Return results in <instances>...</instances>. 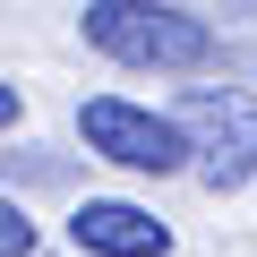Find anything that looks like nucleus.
<instances>
[{
    "label": "nucleus",
    "instance_id": "obj_1",
    "mask_svg": "<svg viewBox=\"0 0 257 257\" xmlns=\"http://www.w3.org/2000/svg\"><path fill=\"white\" fill-rule=\"evenodd\" d=\"M77 35L103 60H120V69H163V77H197V69H214L231 52L197 9H180V0H86Z\"/></svg>",
    "mask_w": 257,
    "mask_h": 257
},
{
    "label": "nucleus",
    "instance_id": "obj_2",
    "mask_svg": "<svg viewBox=\"0 0 257 257\" xmlns=\"http://www.w3.org/2000/svg\"><path fill=\"white\" fill-rule=\"evenodd\" d=\"M77 138L94 163L111 172H138V180H163V172H189V128L172 111H146V103H128V94H86L77 103Z\"/></svg>",
    "mask_w": 257,
    "mask_h": 257
},
{
    "label": "nucleus",
    "instance_id": "obj_3",
    "mask_svg": "<svg viewBox=\"0 0 257 257\" xmlns=\"http://www.w3.org/2000/svg\"><path fill=\"white\" fill-rule=\"evenodd\" d=\"M172 120L189 128L206 189H248L257 180V86H180Z\"/></svg>",
    "mask_w": 257,
    "mask_h": 257
},
{
    "label": "nucleus",
    "instance_id": "obj_4",
    "mask_svg": "<svg viewBox=\"0 0 257 257\" xmlns=\"http://www.w3.org/2000/svg\"><path fill=\"white\" fill-rule=\"evenodd\" d=\"M69 240L86 257H172V223H155V206L128 197H86L69 214Z\"/></svg>",
    "mask_w": 257,
    "mask_h": 257
},
{
    "label": "nucleus",
    "instance_id": "obj_5",
    "mask_svg": "<svg viewBox=\"0 0 257 257\" xmlns=\"http://www.w3.org/2000/svg\"><path fill=\"white\" fill-rule=\"evenodd\" d=\"M0 257H35V214L9 197V206H0Z\"/></svg>",
    "mask_w": 257,
    "mask_h": 257
},
{
    "label": "nucleus",
    "instance_id": "obj_6",
    "mask_svg": "<svg viewBox=\"0 0 257 257\" xmlns=\"http://www.w3.org/2000/svg\"><path fill=\"white\" fill-rule=\"evenodd\" d=\"M223 69H231V77H248V86H257V43H231V52H223Z\"/></svg>",
    "mask_w": 257,
    "mask_h": 257
},
{
    "label": "nucleus",
    "instance_id": "obj_7",
    "mask_svg": "<svg viewBox=\"0 0 257 257\" xmlns=\"http://www.w3.org/2000/svg\"><path fill=\"white\" fill-rule=\"evenodd\" d=\"M223 18H257V0H223Z\"/></svg>",
    "mask_w": 257,
    "mask_h": 257
}]
</instances>
